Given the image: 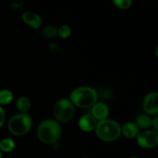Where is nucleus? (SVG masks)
Returning a JSON list of instances; mask_svg holds the SVG:
<instances>
[{
    "mask_svg": "<svg viewBox=\"0 0 158 158\" xmlns=\"http://www.w3.org/2000/svg\"><path fill=\"white\" fill-rule=\"evenodd\" d=\"M69 99L75 106L79 108H91L97 102L98 94L91 87L80 86L71 92Z\"/></svg>",
    "mask_w": 158,
    "mask_h": 158,
    "instance_id": "f03ea898",
    "label": "nucleus"
},
{
    "mask_svg": "<svg viewBox=\"0 0 158 158\" xmlns=\"http://www.w3.org/2000/svg\"><path fill=\"white\" fill-rule=\"evenodd\" d=\"M53 116L59 122H68L75 114V105L69 99L63 98L57 101L53 106Z\"/></svg>",
    "mask_w": 158,
    "mask_h": 158,
    "instance_id": "39448f33",
    "label": "nucleus"
},
{
    "mask_svg": "<svg viewBox=\"0 0 158 158\" xmlns=\"http://www.w3.org/2000/svg\"><path fill=\"white\" fill-rule=\"evenodd\" d=\"M0 158H2V154L1 151H0Z\"/></svg>",
    "mask_w": 158,
    "mask_h": 158,
    "instance_id": "b1692460",
    "label": "nucleus"
},
{
    "mask_svg": "<svg viewBox=\"0 0 158 158\" xmlns=\"http://www.w3.org/2000/svg\"><path fill=\"white\" fill-rule=\"evenodd\" d=\"M62 129L59 122L53 119H46L39 125L37 136L40 142L44 144H53L61 136Z\"/></svg>",
    "mask_w": 158,
    "mask_h": 158,
    "instance_id": "f257e3e1",
    "label": "nucleus"
},
{
    "mask_svg": "<svg viewBox=\"0 0 158 158\" xmlns=\"http://www.w3.org/2000/svg\"><path fill=\"white\" fill-rule=\"evenodd\" d=\"M129 158H140V157H139V156H132Z\"/></svg>",
    "mask_w": 158,
    "mask_h": 158,
    "instance_id": "5701e85b",
    "label": "nucleus"
},
{
    "mask_svg": "<svg viewBox=\"0 0 158 158\" xmlns=\"http://www.w3.org/2000/svg\"><path fill=\"white\" fill-rule=\"evenodd\" d=\"M96 134L103 142H114L121 136V126L113 119H106L98 121L95 128Z\"/></svg>",
    "mask_w": 158,
    "mask_h": 158,
    "instance_id": "7ed1b4c3",
    "label": "nucleus"
},
{
    "mask_svg": "<svg viewBox=\"0 0 158 158\" xmlns=\"http://www.w3.org/2000/svg\"><path fill=\"white\" fill-rule=\"evenodd\" d=\"M16 107L19 112L27 113L31 108L30 99L26 96H21L17 99Z\"/></svg>",
    "mask_w": 158,
    "mask_h": 158,
    "instance_id": "ddd939ff",
    "label": "nucleus"
},
{
    "mask_svg": "<svg viewBox=\"0 0 158 158\" xmlns=\"http://www.w3.org/2000/svg\"><path fill=\"white\" fill-rule=\"evenodd\" d=\"M122 134L128 139H134L137 137L139 133V128L137 124L134 122H125L121 127Z\"/></svg>",
    "mask_w": 158,
    "mask_h": 158,
    "instance_id": "9b49d317",
    "label": "nucleus"
},
{
    "mask_svg": "<svg viewBox=\"0 0 158 158\" xmlns=\"http://www.w3.org/2000/svg\"><path fill=\"white\" fill-rule=\"evenodd\" d=\"M137 143L141 148L152 149L158 146V133L154 129H143L137 136Z\"/></svg>",
    "mask_w": 158,
    "mask_h": 158,
    "instance_id": "423d86ee",
    "label": "nucleus"
},
{
    "mask_svg": "<svg viewBox=\"0 0 158 158\" xmlns=\"http://www.w3.org/2000/svg\"><path fill=\"white\" fill-rule=\"evenodd\" d=\"M43 35L47 38H54L58 35L57 33V29L52 25H47L44 26L42 29Z\"/></svg>",
    "mask_w": 158,
    "mask_h": 158,
    "instance_id": "dca6fc26",
    "label": "nucleus"
},
{
    "mask_svg": "<svg viewBox=\"0 0 158 158\" xmlns=\"http://www.w3.org/2000/svg\"><path fill=\"white\" fill-rule=\"evenodd\" d=\"M155 54H156V56H157V57L158 58V43H157V46H156V49H155Z\"/></svg>",
    "mask_w": 158,
    "mask_h": 158,
    "instance_id": "4be33fe9",
    "label": "nucleus"
},
{
    "mask_svg": "<svg viewBox=\"0 0 158 158\" xmlns=\"http://www.w3.org/2000/svg\"><path fill=\"white\" fill-rule=\"evenodd\" d=\"M15 147L14 140L11 138H4L0 140V151L4 153H10Z\"/></svg>",
    "mask_w": 158,
    "mask_h": 158,
    "instance_id": "4468645a",
    "label": "nucleus"
},
{
    "mask_svg": "<svg viewBox=\"0 0 158 158\" xmlns=\"http://www.w3.org/2000/svg\"><path fill=\"white\" fill-rule=\"evenodd\" d=\"M49 50L50 52L53 53V54H57L60 50L59 49V46H57L56 43H51L49 44Z\"/></svg>",
    "mask_w": 158,
    "mask_h": 158,
    "instance_id": "aec40b11",
    "label": "nucleus"
},
{
    "mask_svg": "<svg viewBox=\"0 0 158 158\" xmlns=\"http://www.w3.org/2000/svg\"><path fill=\"white\" fill-rule=\"evenodd\" d=\"M91 108V114L97 120L101 121L107 119L110 109L108 105L104 102H97Z\"/></svg>",
    "mask_w": 158,
    "mask_h": 158,
    "instance_id": "6e6552de",
    "label": "nucleus"
},
{
    "mask_svg": "<svg viewBox=\"0 0 158 158\" xmlns=\"http://www.w3.org/2000/svg\"><path fill=\"white\" fill-rule=\"evenodd\" d=\"M97 119L92 116V114H85L80 118L78 122L79 127L80 129L86 133L95 130L97 126Z\"/></svg>",
    "mask_w": 158,
    "mask_h": 158,
    "instance_id": "1a4fd4ad",
    "label": "nucleus"
},
{
    "mask_svg": "<svg viewBox=\"0 0 158 158\" xmlns=\"http://www.w3.org/2000/svg\"><path fill=\"white\" fill-rule=\"evenodd\" d=\"M136 124L139 129H148L153 125V119L148 114H141L136 119Z\"/></svg>",
    "mask_w": 158,
    "mask_h": 158,
    "instance_id": "f8f14e48",
    "label": "nucleus"
},
{
    "mask_svg": "<svg viewBox=\"0 0 158 158\" xmlns=\"http://www.w3.org/2000/svg\"><path fill=\"white\" fill-rule=\"evenodd\" d=\"M57 33L60 37L63 39H66L71 35V29L66 25H63L59 29H57Z\"/></svg>",
    "mask_w": 158,
    "mask_h": 158,
    "instance_id": "a211bd4d",
    "label": "nucleus"
},
{
    "mask_svg": "<svg viewBox=\"0 0 158 158\" xmlns=\"http://www.w3.org/2000/svg\"><path fill=\"white\" fill-rule=\"evenodd\" d=\"M22 20L27 26L33 29H39L43 23L41 16L36 12H32V11H26L23 12L22 15Z\"/></svg>",
    "mask_w": 158,
    "mask_h": 158,
    "instance_id": "9d476101",
    "label": "nucleus"
},
{
    "mask_svg": "<svg viewBox=\"0 0 158 158\" xmlns=\"http://www.w3.org/2000/svg\"><path fill=\"white\" fill-rule=\"evenodd\" d=\"M143 108L145 113L150 116L158 115V92L151 91L145 96Z\"/></svg>",
    "mask_w": 158,
    "mask_h": 158,
    "instance_id": "0eeeda50",
    "label": "nucleus"
},
{
    "mask_svg": "<svg viewBox=\"0 0 158 158\" xmlns=\"http://www.w3.org/2000/svg\"><path fill=\"white\" fill-rule=\"evenodd\" d=\"M32 125V120L28 113H19L12 116L8 123L9 131L14 136H20L29 133Z\"/></svg>",
    "mask_w": 158,
    "mask_h": 158,
    "instance_id": "20e7f679",
    "label": "nucleus"
},
{
    "mask_svg": "<svg viewBox=\"0 0 158 158\" xmlns=\"http://www.w3.org/2000/svg\"><path fill=\"white\" fill-rule=\"evenodd\" d=\"M152 127L157 133H158V116L153 119Z\"/></svg>",
    "mask_w": 158,
    "mask_h": 158,
    "instance_id": "412c9836",
    "label": "nucleus"
},
{
    "mask_svg": "<svg viewBox=\"0 0 158 158\" xmlns=\"http://www.w3.org/2000/svg\"><path fill=\"white\" fill-rule=\"evenodd\" d=\"M113 3L120 9H127L131 6L133 0H112Z\"/></svg>",
    "mask_w": 158,
    "mask_h": 158,
    "instance_id": "f3484780",
    "label": "nucleus"
},
{
    "mask_svg": "<svg viewBox=\"0 0 158 158\" xmlns=\"http://www.w3.org/2000/svg\"><path fill=\"white\" fill-rule=\"evenodd\" d=\"M14 99V94L10 90L2 89L0 90V105H9L12 102Z\"/></svg>",
    "mask_w": 158,
    "mask_h": 158,
    "instance_id": "2eb2a0df",
    "label": "nucleus"
},
{
    "mask_svg": "<svg viewBox=\"0 0 158 158\" xmlns=\"http://www.w3.org/2000/svg\"><path fill=\"white\" fill-rule=\"evenodd\" d=\"M5 120H6V113H5V111L2 107L0 105V128L3 125Z\"/></svg>",
    "mask_w": 158,
    "mask_h": 158,
    "instance_id": "6ab92c4d",
    "label": "nucleus"
}]
</instances>
